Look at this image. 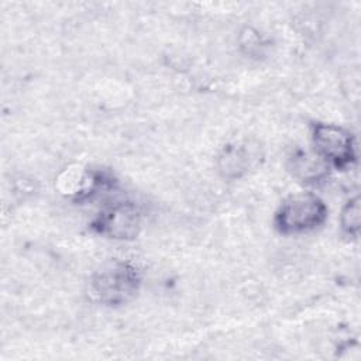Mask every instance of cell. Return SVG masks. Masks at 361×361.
Masks as SVG:
<instances>
[{"mask_svg": "<svg viewBox=\"0 0 361 361\" xmlns=\"http://www.w3.org/2000/svg\"><path fill=\"white\" fill-rule=\"evenodd\" d=\"M360 197L355 196L353 199H350L345 206L341 210L340 214V224L341 228L344 230V233H347L348 235H358L360 231Z\"/></svg>", "mask_w": 361, "mask_h": 361, "instance_id": "7", "label": "cell"}, {"mask_svg": "<svg viewBox=\"0 0 361 361\" xmlns=\"http://www.w3.org/2000/svg\"><path fill=\"white\" fill-rule=\"evenodd\" d=\"M326 161L317 155L306 151H298L290 158V171L293 176L303 182H317L324 178L327 172Z\"/></svg>", "mask_w": 361, "mask_h": 361, "instance_id": "5", "label": "cell"}, {"mask_svg": "<svg viewBox=\"0 0 361 361\" xmlns=\"http://www.w3.org/2000/svg\"><path fill=\"white\" fill-rule=\"evenodd\" d=\"M312 138L316 154L320 155L327 165L344 168L355 158L354 138L348 130L340 126L319 123L313 127Z\"/></svg>", "mask_w": 361, "mask_h": 361, "instance_id": "2", "label": "cell"}, {"mask_svg": "<svg viewBox=\"0 0 361 361\" xmlns=\"http://www.w3.org/2000/svg\"><path fill=\"white\" fill-rule=\"evenodd\" d=\"M140 223L141 217L137 206L133 203H117L100 214L96 228L110 238L130 240L137 235Z\"/></svg>", "mask_w": 361, "mask_h": 361, "instance_id": "4", "label": "cell"}, {"mask_svg": "<svg viewBox=\"0 0 361 361\" xmlns=\"http://www.w3.org/2000/svg\"><path fill=\"white\" fill-rule=\"evenodd\" d=\"M327 207L324 202L309 192L289 196L275 216L276 228L283 234L307 233L324 223Z\"/></svg>", "mask_w": 361, "mask_h": 361, "instance_id": "1", "label": "cell"}, {"mask_svg": "<svg viewBox=\"0 0 361 361\" xmlns=\"http://www.w3.org/2000/svg\"><path fill=\"white\" fill-rule=\"evenodd\" d=\"M250 152L243 145H233L223 151L219 158V169L223 176L234 179L247 172L251 164Z\"/></svg>", "mask_w": 361, "mask_h": 361, "instance_id": "6", "label": "cell"}, {"mask_svg": "<svg viewBox=\"0 0 361 361\" xmlns=\"http://www.w3.org/2000/svg\"><path fill=\"white\" fill-rule=\"evenodd\" d=\"M138 288V274L128 264H117L97 274L92 282L93 295L106 305L127 302Z\"/></svg>", "mask_w": 361, "mask_h": 361, "instance_id": "3", "label": "cell"}]
</instances>
